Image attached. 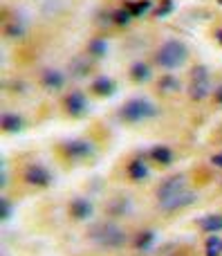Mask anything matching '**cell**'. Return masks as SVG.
Masks as SVG:
<instances>
[{
    "label": "cell",
    "mask_w": 222,
    "mask_h": 256,
    "mask_svg": "<svg viewBox=\"0 0 222 256\" xmlns=\"http://www.w3.org/2000/svg\"><path fill=\"white\" fill-rule=\"evenodd\" d=\"M157 106L148 99H130L121 106V112L119 117L124 122H130V124H137V122H146V120H153L157 117Z\"/></svg>",
    "instance_id": "1"
},
{
    "label": "cell",
    "mask_w": 222,
    "mask_h": 256,
    "mask_svg": "<svg viewBox=\"0 0 222 256\" xmlns=\"http://www.w3.org/2000/svg\"><path fill=\"white\" fill-rule=\"evenodd\" d=\"M187 45L182 40H166L160 50H157V63L166 70H173V68H180L184 61H187Z\"/></svg>",
    "instance_id": "2"
},
{
    "label": "cell",
    "mask_w": 222,
    "mask_h": 256,
    "mask_svg": "<svg viewBox=\"0 0 222 256\" xmlns=\"http://www.w3.org/2000/svg\"><path fill=\"white\" fill-rule=\"evenodd\" d=\"M90 236L99 245H103V248H119V245L126 243V234L117 225H112V222H103V225L94 227Z\"/></svg>",
    "instance_id": "3"
},
{
    "label": "cell",
    "mask_w": 222,
    "mask_h": 256,
    "mask_svg": "<svg viewBox=\"0 0 222 256\" xmlns=\"http://www.w3.org/2000/svg\"><path fill=\"white\" fill-rule=\"evenodd\" d=\"M189 92H191V99H196V102H202V99H207L211 94V76L205 66L193 68Z\"/></svg>",
    "instance_id": "4"
},
{
    "label": "cell",
    "mask_w": 222,
    "mask_h": 256,
    "mask_svg": "<svg viewBox=\"0 0 222 256\" xmlns=\"http://www.w3.org/2000/svg\"><path fill=\"white\" fill-rule=\"evenodd\" d=\"M187 191V178L184 176H173L169 178L166 182H162V186L157 189V198H160V204L171 202L173 198L182 196Z\"/></svg>",
    "instance_id": "5"
},
{
    "label": "cell",
    "mask_w": 222,
    "mask_h": 256,
    "mask_svg": "<svg viewBox=\"0 0 222 256\" xmlns=\"http://www.w3.org/2000/svg\"><path fill=\"white\" fill-rule=\"evenodd\" d=\"M25 182L31 186H47L52 182V173L43 164H29L25 168Z\"/></svg>",
    "instance_id": "6"
},
{
    "label": "cell",
    "mask_w": 222,
    "mask_h": 256,
    "mask_svg": "<svg viewBox=\"0 0 222 256\" xmlns=\"http://www.w3.org/2000/svg\"><path fill=\"white\" fill-rule=\"evenodd\" d=\"M92 150H94V144L88 140H72V142H65V144H63V153L72 160L88 158V155H92Z\"/></svg>",
    "instance_id": "7"
},
{
    "label": "cell",
    "mask_w": 222,
    "mask_h": 256,
    "mask_svg": "<svg viewBox=\"0 0 222 256\" xmlns=\"http://www.w3.org/2000/svg\"><path fill=\"white\" fill-rule=\"evenodd\" d=\"M65 108H67V112L70 115H74V117H81L85 110H88V102H85V97H83V92H70L65 97Z\"/></svg>",
    "instance_id": "8"
},
{
    "label": "cell",
    "mask_w": 222,
    "mask_h": 256,
    "mask_svg": "<svg viewBox=\"0 0 222 256\" xmlns=\"http://www.w3.org/2000/svg\"><path fill=\"white\" fill-rule=\"evenodd\" d=\"M70 214H72V218H74V220H88V218L92 216V202H90V200H85V198L72 200Z\"/></svg>",
    "instance_id": "9"
},
{
    "label": "cell",
    "mask_w": 222,
    "mask_h": 256,
    "mask_svg": "<svg viewBox=\"0 0 222 256\" xmlns=\"http://www.w3.org/2000/svg\"><path fill=\"white\" fill-rule=\"evenodd\" d=\"M40 84H43V88L47 90H61L63 84H65V76L61 74L58 70H45L43 74H40Z\"/></svg>",
    "instance_id": "10"
},
{
    "label": "cell",
    "mask_w": 222,
    "mask_h": 256,
    "mask_svg": "<svg viewBox=\"0 0 222 256\" xmlns=\"http://www.w3.org/2000/svg\"><path fill=\"white\" fill-rule=\"evenodd\" d=\"M115 90H117L115 81L108 79V76H99L92 84V92H97L99 97H110V94H115Z\"/></svg>",
    "instance_id": "11"
},
{
    "label": "cell",
    "mask_w": 222,
    "mask_h": 256,
    "mask_svg": "<svg viewBox=\"0 0 222 256\" xmlns=\"http://www.w3.org/2000/svg\"><path fill=\"white\" fill-rule=\"evenodd\" d=\"M193 200H196V194L193 191H184L182 196H178V198H173L171 202H166V204H160L164 212H175V209H180V207H187V204H191Z\"/></svg>",
    "instance_id": "12"
},
{
    "label": "cell",
    "mask_w": 222,
    "mask_h": 256,
    "mask_svg": "<svg viewBox=\"0 0 222 256\" xmlns=\"http://www.w3.org/2000/svg\"><path fill=\"white\" fill-rule=\"evenodd\" d=\"M200 230L207 232V234H218V232H222V214H216V216H205L200 220Z\"/></svg>",
    "instance_id": "13"
},
{
    "label": "cell",
    "mask_w": 222,
    "mask_h": 256,
    "mask_svg": "<svg viewBox=\"0 0 222 256\" xmlns=\"http://www.w3.org/2000/svg\"><path fill=\"white\" fill-rule=\"evenodd\" d=\"M148 176V166L142 160H135V162L128 164V178L130 180H144Z\"/></svg>",
    "instance_id": "14"
},
{
    "label": "cell",
    "mask_w": 222,
    "mask_h": 256,
    "mask_svg": "<svg viewBox=\"0 0 222 256\" xmlns=\"http://www.w3.org/2000/svg\"><path fill=\"white\" fill-rule=\"evenodd\" d=\"M2 130L4 132H18V130H22V120L18 115L4 112V115H2Z\"/></svg>",
    "instance_id": "15"
},
{
    "label": "cell",
    "mask_w": 222,
    "mask_h": 256,
    "mask_svg": "<svg viewBox=\"0 0 222 256\" xmlns=\"http://www.w3.org/2000/svg\"><path fill=\"white\" fill-rule=\"evenodd\" d=\"M151 158L155 160L157 164H164V166L173 162V153H171L169 146H155V148L151 150Z\"/></svg>",
    "instance_id": "16"
},
{
    "label": "cell",
    "mask_w": 222,
    "mask_h": 256,
    "mask_svg": "<svg viewBox=\"0 0 222 256\" xmlns=\"http://www.w3.org/2000/svg\"><path fill=\"white\" fill-rule=\"evenodd\" d=\"M205 254L207 256H222V236H209L205 243Z\"/></svg>",
    "instance_id": "17"
},
{
    "label": "cell",
    "mask_w": 222,
    "mask_h": 256,
    "mask_svg": "<svg viewBox=\"0 0 222 256\" xmlns=\"http://www.w3.org/2000/svg\"><path fill=\"white\" fill-rule=\"evenodd\" d=\"M130 76H133V81H148L151 79V68L146 66V63H135L133 68H130Z\"/></svg>",
    "instance_id": "18"
},
{
    "label": "cell",
    "mask_w": 222,
    "mask_h": 256,
    "mask_svg": "<svg viewBox=\"0 0 222 256\" xmlns=\"http://www.w3.org/2000/svg\"><path fill=\"white\" fill-rule=\"evenodd\" d=\"M88 52H90V56H94V58L106 56V52H108V43H106L103 38H94L92 43H90Z\"/></svg>",
    "instance_id": "19"
},
{
    "label": "cell",
    "mask_w": 222,
    "mask_h": 256,
    "mask_svg": "<svg viewBox=\"0 0 222 256\" xmlns=\"http://www.w3.org/2000/svg\"><path fill=\"white\" fill-rule=\"evenodd\" d=\"M153 243H155V234H153V232H142V234L137 236V240H135V248H137L139 252H146Z\"/></svg>",
    "instance_id": "20"
},
{
    "label": "cell",
    "mask_w": 222,
    "mask_h": 256,
    "mask_svg": "<svg viewBox=\"0 0 222 256\" xmlns=\"http://www.w3.org/2000/svg\"><path fill=\"white\" fill-rule=\"evenodd\" d=\"M126 7L133 12V16H144V14L153 7V2H151V0H135V2H128Z\"/></svg>",
    "instance_id": "21"
},
{
    "label": "cell",
    "mask_w": 222,
    "mask_h": 256,
    "mask_svg": "<svg viewBox=\"0 0 222 256\" xmlns=\"http://www.w3.org/2000/svg\"><path fill=\"white\" fill-rule=\"evenodd\" d=\"M112 18H115V22H117V25H128V22L130 20H133V12H130V9L128 7H121V9H117V12H115V16H112Z\"/></svg>",
    "instance_id": "22"
},
{
    "label": "cell",
    "mask_w": 222,
    "mask_h": 256,
    "mask_svg": "<svg viewBox=\"0 0 222 256\" xmlns=\"http://www.w3.org/2000/svg\"><path fill=\"white\" fill-rule=\"evenodd\" d=\"M160 88H162V90H166V92H178L180 84L173 79V76H166V79H162V81H160Z\"/></svg>",
    "instance_id": "23"
},
{
    "label": "cell",
    "mask_w": 222,
    "mask_h": 256,
    "mask_svg": "<svg viewBox=\"0 0 222 256\" xmlns=\"http://www.w3.org/2000/svg\"><path fill=\"white\" fill-rule=\"evenodd\" d=\"M171 12H173V0H164V2L157 7L155 16H157V18H164V16H169Z\"/></svg>",
    "instance_id": "24"
},
{
    "label": "cell",
    "mask_w": 222,
    "mask_h": 256,
    "mask_svg": "<svg viewBox=\"0 0 222 256\" xmlns=\"http://www.w3.org/2000/svg\"><path fill=\"white\" fill-rule=\"evenodd\" d=\"M4 34H7L9 38H18V36L22 34V25H18V22H13V25H7Z\"/></svg>",
    "instance_id": "25"
},
{
    "label": "cell",
    "mask_w": 222,
    "mask_h": 256,
    "mask_svg": "<svg viewBox=\"0 0 222 256\" xmlns=\"http://www.w3.org/2000/svg\"><path fill=\"white\" fill-rule=\"evenodd\" d=\"M0 204H2V220H7V218L11 216V207H9L7 200H0Z\"/></svg>",
    "instance_id": "26"
},
{
    "label": "cell",
    "mask_w": 222,
    "mask_h": 256,
    "mask_svg": "<svg viewBox=\"0 0 222 256\" xmlns=\"http://www.w3.org/2000/svg\"><path fill=\"white\" fill-rule=\"evenodd\" d=\"M211 164H214V166H218V168H222V153H216L214 158H211Z\"/></svg>",
    "instance_id": "27"
},
{
    "label": "cell",
    "mask_w": 222,
    "mask_h": 256,
    "mask_svg": "<svg viewBox=\"0 0 222 256\" xmlns=\"http://www.w3.org/2000/svg\"><path fill=\"white\" fill-rule=\"evenodd\" d=\"M216 97H218V102L222 104V88H218V90H216Z\"/></svg>",
    "instance_id": "28"
},
{
    "label": "cell",
    "mask_w": 222,
    "mask_h": 256,
    "mask_svg": "<svg viewBox=\"0 0 222 256\" xmlns=\"http://www.w3.org/2000/svg\"><path fill=\"white\" fill-rule=\"evenodd\" d=\"M216 38L220 40V45H222V30H218V34H216Z\"/></svg>",
    "instance_id": "29"
},
{
    "label": "cell",
    "mask_w": 222,
    "mask_h": 256,
    "mask_svg": "<svg viewBox=\"0 0 222 256\" xmlns=\"http://www.w3.org/2000/svg\"><path fill=\"white\" fill-rule=\"evenodd\" d=\"M218 2H220V4H222V0H218Z\"/></svg>",
    "instance_id": "30"
}]
</instances>
